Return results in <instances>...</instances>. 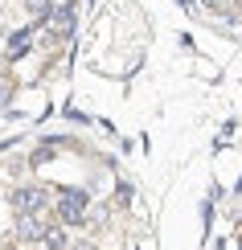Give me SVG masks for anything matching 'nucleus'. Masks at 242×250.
I'll list each match as a JSON object with an SVG mask.
<instances>
[{
	"instance_id": "6",
	"label": "nucleus",
	"mask_w": 242,
	"mask_h": 250,
	"mask_svg": "<svg viewBox=\"0 0 242 250\" xmlns=\"http://www.w3.org/2000/svg\"><path fill=\"white\" fill-rule=\"evenodd\" d=\"M8 49H13V54H21V49H29V29H25V33H13V41H8Z\"/></svg>"
},
{
	"instance_id": "2",
	"label": "nucleus",
	"mask_w": 242,
	"mask_h": 250,
	"mask_svg": "<svg viewBox=\"0 0 242 250\" xmlns=\"http://www.w3.org/2000/svg\"><path fill=\"white\" fill-rule=\"evenodd\" d=\"M13 205H17V213H41L45 209V189H17Z\"/></svg>"
},
{
	"instance_id": "4",
	"label": "nucleus",
	"mask_w": 242,
	"mask_h": 250,
	"mask_svg": "<svg viewBox=\"0 0 242 250\" xmlns=\"http://www.w3.org/2000/svg\"><path fill=\"white\" fill-rule=\"evenodd\" d=\"M70 33H74V13H70V4H62L58 13H54V41L70 37Z\"/></svg>"
},
{
	"instance_id": "1",
	"label": "nucleus",
	"mask_w": 242,
	"mask_h": 250,
	"mask_svg": "<svg viewBox=\"0 0 242 250\" xmlns=\"http://www.w3.org/2000/svg\"><path fill=\"white\" fill-rule=\"evenodd\" d=\"M87 205H90V197L82 193V189H62V193H58V217H62L66 226H82Z\"/></svg>"
},
{
	"instance_id": "7",
	"label": "nucleus",
	"mask_w": 242,
	"mask_h": 250,
	"mask_svg": "<svg viewBox=\"0 0 242 250\" xmlns=\"http://www.w3.org/2000/svg\"><path fill=\"white\" fill-rule=\"evenodd\" d=\"M25 8H29L33 17H45V13H49V0H25Z\"/></svg>"
},
{
	"instance_id": "8",
	"label": "nucleus",
	"mask_w": 242,
	"mask_h": 250,
	"mask_svg": "<svg viewBox=\"0 0 242 250\" xmlns=\"http://www.w3.org/2000/svg\"><path fill=\"white\" fill-rule=\"evenodd\" d=\"M74 250H94V246H90V242H78V246H74Z\"/></svg>"
},
{
	"instance_id": "5",
	"label": "nucleus",
	"mask_w": 242,
	"mask_h": 250,
	"mask_svg": "<svg viewBox=\"0 0 242 250\" xmlns=\"http://www.w3.org/2000/svg\"><path fill=\"white\" fill-rule=\"evenodd\" d=\"M45 246L49 250H66V234L62 230H45Z\"/></svg>"
},
{
	"instance_id": "9",
	"label": "nucleus",
	"mask_w": 242,
	"mask_h": 250,
	"mask_svg": "<svg viewBox=\"0 0 242 250\" xmlns=\"http://www.w3.org/2000/svg\"><path fill=\"white\" fill-rule=\"evenodd\" d=\"M0 107H4V86H0Z\"/></svg>"
},
{
	"instance_id": "3",
	"label": "nucleus",
	"mask_w": 242,
	"mask_h": 250,
	"mask_svg": "<svg viewBox=\"0 0 242 250\" xmlns=\"http://www.w3.org/2000/svg\"><path fill=\"white\" fill-rule=\"evenodd\" d=\"M17 238H21V242H37V238H45L41 213H21L17 217Z\"/></svg>"
}]
</instances>
